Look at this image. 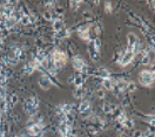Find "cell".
Instances as JSON below:
<instances>
[{"mask_svg":"<svg viewBox=\"0 0 155 137\" xmlns=\"http://www.w3.org/2000/svg\"><path fill=\"white\" fill-rule=\"evenodd\" d=\"M140 83L145 87H152L154 83V72L149 69H144L141 70L140 76H139Z\"/></svg>","mask_w":155,"mask_h":137,"instance_id":"obj_1","label":"cell"},{"mask_svg":"<svg viewBox=\"0 0 155 137\" xmlns=\"http://www.w3.org/2000/svg\"><path fill=\"white\" fill-rule=\"evenodd\" d=\"M52 60H53V65L54 67H62L63 65H66L67 62V55L66 53H63L59 49H55L53 52V55H52Z\"/></svg>","mask_w":155,"mask_h":137,"instance_id":"obj_2","label":"cell"},{"mask_svg":"<svg viewBox=\"0 0 155 137\" xmlns=\"http://www.w3.org/2000/svg\"><path fill=\"white\" fill-rule=\"evenodd\" d=\"M134 57H135V54H134L132 51H129V49H126V51L120 55L118 62L120 63V66L126 67L127 65H129V63H131V62L133 61Z\"/></svg>","mask_w":155,"mask_h":137,"instance_id":"obj_3","label":"cell"},{"mask_svg":"<svg viewBox=\"0 0 155 137\" xmlns=\"http://www.w3.org/2000/svg\"><path fill=\"white\" fill-rule=\"evenodd\" d=\"M25 109H26V113L33 115L36 113V109H38V98H28L25 101Z\"/></svg>","mask_w":155,"mask_h":137,"instance_id":"obj_4","label":"cell"},{"mask_svg":"<svg viewBox=\"0 0 155 137\" xmlns=\"http://www.w3.org/2000/svg\"><path fill=\"white\" fill-rule=\"evenodd\" d=\"M127 39H128V48L127 49H129V51H134V48L140 43V41H139V39H137V36L134 34V33H129L128 35H127Z\"/></svg>","mask_w":155,"mask_h":137,"instance_id":"obj_5","label":"cell"},{"mask_svg":"<svg viewBox=\"0 0 155 137\" xmlns=\"http://www.w3.org/2000/svg\"><path fill=\"white\" fill-rule=\"evenodd\" d=\"M73 68L79 72H84V69L86 68L85 61L80 56H74L73 57Z\"/></svg>","mask_w":155,"mask_h":137,"instance_id":"obj_6","label":"cell"},{"mask_svg":"<svg viewBox=\"0 0 155 137\" xmlns=\"http://www.w3.org/2000/svg\"><path fill=\"white\" fill-rule=\"evenodd\" d=\"M39 86H40L44 90H48L51 88V86H52V81L49 80L48 76L44 75V76L40 78V80H39Z\"/></svg>","mask_w":155,"mask_h":137,"instance_id":"obj_7","label":"cell"},{"mask_svg":"<svg viewBox=\"0 0 155 137\" xmlns=\"http://www.w3.org/2000/svg\"><path fill=\"white\" fill-rule=\"evenodd\" d=\"M41 129H42V126L39 123H35L33 126H31L28 128V134L32 135V136H39L41 134Z\"/></svg>","mask_w":155,"mask_h":137,"instance_id":"obj_8","label":"cell"},{"mask_svg":"<svg viewBox=\"0 0 155 137\" xmlns=\"http://www.w3.org/2000/svg\"><path fill=\"white\" fill-rule=\"evenodd\" d=\"M79 110H80V113L84 115V116H88L90 114V104L88 101H84L81 102L80 107H79Z\"/></svg>","mask_w":155,"mask_h":137,"instance_id":"obj_9","label":"cell"},{"mask_svg":"<svg viewBox=\"0 0 155 137\" xmlns=\"http://www.w3.org/2000/svg\"><path fill=\"white\" fill-rule=\"evenodd\" d=\"M78 33H79L80 38L82 40H85V41H88L89 40V26H85V27L79 28Z\"/></svg>","mask_w":155,"mask_h":137,"instance_id":"obj_10","label":"cell"},{"mask_svg":"<svg viewBox=\"0 0 155 137\" xmlns=\"http://www.w3.org/2000/svg\"><path fill=\"white\" fill-rule=\"evenodd\" d=\"M53 28H54V31H55L57 33L62 32V31L65 29V23H63V21H62L61 19H55V20L53 21Z\"/></svg>","mask_w":155,"mask_h":137,"instance_id":"obj_11","label":"cell"},{"mask_svg":"<svg viewBox=\"0 0 155 137\" xmlns=\"http://www.w3.org/2000/svg\"><path fill=\"white\" fill-rule=\"evenodd\" d=\"M115 87L118 88V90L119 92H125L126 89H127V82L126 81H123V80H118L115 82Z\"/></svg>","mask_w":155,"mask_h":137,"instance_id":"obj_12","label":"cell"},{"mask_svg":"<svg viewBox=\"0 0 155 137\" xmlns=\"http://www.w3.org/2000/svg\"><path fill=\"white\" fill-rule=\"evenodd\" d=\"M84 83V78L82 75H78L74 78V86L76 87V88H81V86Z\"/></svg>","mask_w":155,"mask_h":137,"instance_id":"obj_13","label":"cell"},{"mask_svg":"<svg viewBox=\"0 0 155 137\" xmlns=\"http://www.w3.org/2000/svg\"><path fill=\"white\" fill-rule=\"evenodd\" d=\"M121 126L123 127V128H126V129H132L133 127H134V122L132 121V120H128V118H126L122 123H121Z\"/></svg>","mask_w":155,"mask_h":137,"instance_id":"obj_14","label":"cell"},{"mask_svg":"<svg viewBox=\"0 0 155 137\" xmlns=\"http://www.w3.org/2000/svg\"><path fill=\"white\" fill-rule=\"evenodd\" d=\"M114 109H115V107L112 106V104H109V103H105V104L102 106V110L105 111V113H112Z\"/></svg>","mask_w":155,"mask_h":137,"instance_id":"obj_15","label":"cell"},{"mask_svg":"<svg viewBox=\"0 0 155 137\" xmlns=\"http://www.w3.org/2000/svg\"><path fill=\"white\" fill-rule=\"evenodd\" d=\"M93 46H94V51H95L96 53H99V52H100V48H101V40H100L99 38H96V39L93 41Z\"/></svg>","mask_w":155,"mask_h":137,"instance_id":"obj_16","label":"cell"},{"mask_svg":"<svg viewBox=\"0 0 155 137\" xmlns=\"http://www.w3.org/2000/svg\"><path fill=\"white\" fill-rule=\"evenodd\" d=\"M20 22L24 25V26H26V25H28V23L31 22V19H30V17H28V15L22 14V17H21V19H20Z\"/></svg>","mask_w":155,"mask_h":137,"instance_id":"obj_17","label":"cell"},{"mask_svg":"<svg viewBox=\"0 0 155 137\" xmlns=\"http://www.w3.org/2000/svg\"><path fill=\"white\" fill-rule=\"evenodd\" d=\"M135 89H136V84L134 82H127V89L126 90H129L131 93H133V92H135Z\"/></svg>","mask_w":155,"mask_h":137,"instance_id":"obj_18","label":"cell"},{"mask_svg":"<svg viewBox=\"0 0 155 137\" xmlns=\"http://www.w3.org/2000/svg\"><path fill=\"white\" fill-rule=\"evenodd\" d=\"M6 96H7L6 88H5V87H1V86H0V98H1V101H5Z\"/></svg>","mask_w":155,"mask_h":137,"instance_id":"obj_19","label":"cell"},{"mask_svg":"<svg viewBox=\"0 0 155 137\" xmlns=\"http://www.w3.org/2000/svg\"><path fill=\"white\" fill-rule=\"evenodd\" d=\"M100 73H101L102 79H109V78H111L109 72H108V70H106V69H101V70H100Z\"/></svg>","mask_w":155,"mask_h":137,"instance_id":"obj_20","label":"cell"},{"mask_svg":"<svg viewBox=\"0 0 155 137\" xmlns=\"http://www.w3.org/2000/svg\"><path fill=\"white\" fill-rule=\"evenodd\" d=\"M112 11H113L112 4L111 3H105V12L106 13H112Z\"/></svg>","mask_w":155,"mask_h":137,"instance_id":"obj_21","label":"cell"},{"mask_svg":"<svg viewBox=\"0 0 155 137\" xmlns=\"http://www.w3.org/2000/svg\"><path fill=\"white\" fill-rule=\"evenodd\" d=\"M82 95H84V93H82L81 88H76V90H75V94H74V96H75V97H78V98H80V97H81Z\"/></svg>","mask_w":155,"mask_h":137,"instance_id":"obj_22","label":"cell"},{"mask_svg":"<svg viewBox=\"0 0 155 137\" xmlns=\"http://www.w3.org/2000/svg\"><path fill=\"white\" fill-rule=\"evenodd\" d=\"M44 17H45V19L46 20H52V13L49 11H46L45 13H44Z\"/></svg>","mask_w":155,"mask_h":137,"instance_id":"obj_23","label":"cell"},{"mask_svg":"<svg viewBox=\"0 0 155 137\" xmlns=\"http://www.w3.org/2000/svg\"><path fill=\"white\" fill-rule=\"evenodd\" d=\"M134 137H144V134H142L140 130H137V131L134 132Z\"/></svg>","mask_w":155,"mask_h":137,"instance_id":"obj_24","label":"cell"},{"mask_svg":"<svg viewBox=\"0 0 155 137\" xmlns=\"http://www.w3.org/2000/svg\"><path fill=\"white\" fill-rule=\"evenodd\" d=\"M98 96H99L100 98H102L103 96H105V93H103L102 90H99V92H98Z\"/></svg>","mask_w":155,"mask_h":137,"instance_id":"obj_25","label":"cell"},{"mask_svg":"<svg viewBox=\"0 0 155 137\" xmlns=\"http://www.w3.org/2000/svg\"><path fill=\"white\" fill-rule=\"evenodd\" d=\"M0 118H1V114H0Z\"/></svg>","mask_w":155,"mask_h":137,"instance_id":"obj_26","label":"cell"},{"mask_svg":"<svg viewBox=\"0 0 155 137\" xmlns=\"http://www.w3.org/2000/svg\"><path fill=\"white\" fill-rule=\"evenodd\" d=\"M16 137H19V136H16Z\"/></svg>","mask_w":155,"mask_h":137,"instance_id":"obj_27","label":"cell"},{"mask_svg":"<svg viewBox=\"0 0 155 137\" xmlns=\"http://www.w3.org/2000/svg\"><path fill=\"white\" fill-rule=\"evenodd\" d=\"M75 137H76V136H75Z\"/></svg>","mask_w":155,"mask_h":137,"instance_id":"obj_28","label":"cell"}]
</instances>
